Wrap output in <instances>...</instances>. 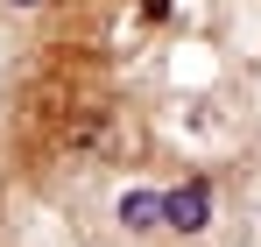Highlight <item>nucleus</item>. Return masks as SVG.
Wrapping results in <instances>:
<instances>
[{"label":"nucleus","mask_w":261,"mask_h":247,"mask_svg":"<svg viewBox=\"0 0 261 247\" xmlns=\"http://www.w3.org/2000/svg\"><path fill=\"white\" fill-rule=\"evenodd\" d=\"M205 212H212V191H205V184H184V191H170V198H163V226L198 233V226H205Z\"/></svg>","instance_id":"obj_1"},{"label":"nucleus","mask_w":261,"mask_h":247,"mask_svg":"<svg viewBox=\"0 0 261 247\" xmlns=\"http://www.w3.org/2000/svg\"><path fill=\"white\" fill-rule=\"evenodd\" d=\"M120 219H127V226H163V198H148V191H127V198H120Z\"/></svg>","instance_id":"obj_2"}]
</instances>
